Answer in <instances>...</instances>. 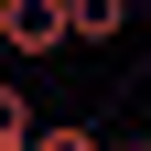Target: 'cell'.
<instances>
[{
  "instance_id": "cell-1",
  "label": "cell",
  "mask_w": 151,
  "mask_h": 151,
  "mask_svg": "<svg viewBox=\"0 0 151 151\" xmlns=\"http://www.w3.org/2000/svg\"><path fill=\"white\" fill-rule=\"evenodd\" d=\"M0 43L43 65V54H76V0H0Z\"/></svg>"
},
{
  "instance_id": "cell-2",
  "label": "cell",
  "mask_w": 151,
  "mask_h": 151,
  "mask_svg": "<svg viewBox=\"0 0 151 151\" xmlns=\"http://www.w3.org/2000/svg\"><path fill=\"white\" fill-rule=\"evenodd\" d=\"M32 129H43V119H32V97L0 76V151H32Z\"/></svg>"
},
{
  "instance_id": "cell-3",
  "label": "cell",
  "mask_w": 151,
  "mask_h": 151,
  "mask_svg": "<svg viewBox=\"0 0 151 151\" xmlns=\"http://www.w3.org/2000/svg\"><path fill=\"white\" fill-rule=\"evenodd\" d=\"M32 151H108V140H97L86 119H43V129H32Z\"/></svg>"
}]
</instances>
